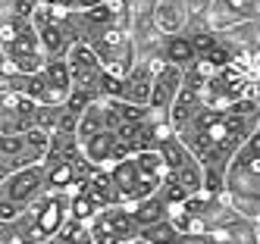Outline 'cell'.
<instances>
[{
    "mask_svg": "<svg viewBox=\"0 0 260 244\" xmlns=\"http://www.w3.org/2000/svg\"><path fill=\"white\" fill-rule=\"evenodd\" d=\"M260 131V100L245 97L226 107L204 103L191 122H185L176 135L191 147V154L204 163L207 194L226 191V176L235 154Z\"/></svg>",
    "mask_w": 260,
    "mask_h": 244,
    "instance_id": "6da1fadb",
    "label": "cell"
},
{
    "mask_svg": "<svg viewBox=\"0 0 260 244\" xmlns=\"http://www.w3.org/2000/svg\"><path fill=\"white\" fill-rule=\"evenodd\" d=\"M72 216V191H44L19 219L0 222V244H44L57 238Z\"/></svg>",
    "mask_w": 260,
    "mask_h": 244,
    "instance_id": "7a4b0ae2",
    "label": "cell"
},
{
    "mask_svg": "<svg viewBox=\"0 0 260 244\" xmlns=\"http://www.w3.org/2000/svg\"><path fill=\"white\" fill-rule=\"evenodd\" d=\"M110 172L116 179L122 203H138V200H147L160 191V185L170 176V166H166V157L160 150L151 147V150H138V154L113 163Z\"/></svg>",
    "mask_w": 260,
    "mask_h": 244,
    "instance_id": "3957f363",
    "label": "cell"
},
{
    "mask_svg": "<svg viewBox=\"0 0 260 244\" xmlns=\"http://www.w3.org/2000/svg\"><path fill=\"white\" fill-rule=\"evenodd\" d=\"M4 72H41L47 53L35 22L25 16H4Z\"/></svg>",
    "mask_w": 260,
    "mask_h": 244,
    "instance_id": "277c9868",
    "label": "cell"
},
{
    "mask_svg": "<svg viewBox=\"0 0 260 244\" xmlns=\"http://www.w3.org/2000/svg\"><path fill=\"white\" fill-rule=\"evenodd\" d=\"M50 144H53V135L44 128H28V131H19V135H0V176L44 163L50 154Z\"/></svg>",
    "mask_w": 260,
    "mask_h": 244,
    "instance_id": "5b68a950",
    "label": "cell"
},
{
    "mask_svg": "<svg viewBox=\"0 0 260 244\" xmlns=\"http://www.w3.org/2000/svg\"><path fill=\"white\" fill-rule=\"evenodd\" d=\"M66 63H69V72H72V94H76V97H88V100L107 97L110 72H107V66L101 63L98 50L91 44H72Z\"/></svg>",
    "mask_w": 260,
    "mask_h": 244,
    "instance_id": "8992f818",
    "label": "cell"
},
{
    "mask_svg": "<svg viewBox=\"0 0 260 244\" xmlns=\"http://www.w3.org/2000/svg\"><path fill=\"white\" fill-rule=\"evenodd\" d=\"M222 194L245 219H260V163H232Z\"/></svg>",
    "mask_w": 260,
    "mask_h": 244,
    "instance_id": "52a82bcc",
    "label": "cell"
},
{
    "mask_svg": "<svg viewBox=\"0 0 260 244\" xmlns=\"http://www.w3.org/2000/svg\"><path fill=\"white\" fill-rule=\"evenodd\" d=\"M25 97L38 103H66L72 97V72L66 60H47L41 72L25 75Z\"/></svg>",
    "mask_w": 260,
    "mask_h": 244,
    "instance_id": "ba28073f",
    "label": "cell"
},
{
    "mask_svg": "<svg viewBox=\"0 0 260 244\" xmlns=\"http://www.w3.org/2000/svg\"><path fill=\"white\" fill-rule=\"evenodd\" d=\"M91 225V238L94 244H128L141 238V225L132 213L128 203H116V206H104V210L88 222Z\"/></svg>",
    "mask_w": 260,
    "mask_h": 244,
    "instance_id": "9c48e42d",
    "label": "cell"
},
{
    "mask_svg": "<svg viewBox=\"0 0 260 244\" xmlns=\"http://www.w3.org/2000/svg\"><path fill=\"white\" fill-rule=\"evenodd\" d=\"M94 50L101 56V63L107 66V72L116 75V79H125V75L135 69V63L141 60V56H138V44L132 38V28H125V25H113L94 44Z\"/></svg>",
    "mask_w": 260,
    "mask_h": 244,
    "instance_id": "30bf717a",
    "label": "cell"
},
{
    "mask_svg": "<svg viewBox=\"0 0 260 244\" xmlns=\"http://www.w3.org/2000/svg\"><path fill=\"white\" fill-rule=\"evenodd\" d=\"M47 191V169L44 163H35L25 166L19 172H10V176H0V200H10V203H19L22 210Z\"/></svg>",
    "mask_w": 260,
    "mask_h": 244,
    "instance_id": "8fae6325",
    "label": "cell"
},
{
    "mask_svg": "<svg viewBox=\"0 0 260 244\" xmlns=\"http://www.w3.org/2000/svg\"><path fill=\"white\" fill-rule=\"evenodd\" d=\"M38 100L25 97V94L0 91V135H19V131L35 128L38 119Z\"/></svg>",
    "mask_w": 260,
    "mask_h": 244,
    "instance_id": "7c38bea8",
    "label": "cell"
},
{
    "mask_svg": "<svg viewBox=\"0 0 260 244\" xmlns=\"http://www.w3.org/2000/svg\"><path fill=\"white\" fill-rule=\"evenodd\" d=\"M185 88V66L179 63H160L157 66V79H154V91H151V110L170 119V110L176 103V97Z\"/></svg>",
    "mask_w": 260,
    "mask_h": 244,
    "instance_id": "4fadbf2b",
    "label": "cell"
},
{
    "mask_svg": "<svg viewBox=\"0 0 260 244\" xmlns=\"http://www.w3.org/2000/svg\"><path fill=\"white\" fill-rule=\"evenodd\" d=\"M157 66L154 60H138L135 69L125 75V79H119V94L116 97L128 100V103H144L151 107V91H154V79H157Z\"/></svg>",
    "mask_w": 260,
    "mask_h": 244,
    "instance_id": "5bb4252c",
    "label": "cell"
},
{
    "mask_svg": "<svg viewBox=\"0 0 260 244\" xmlns=\"http://www.w3.org/2000/svg\"><path fill=\"white\" fill-rule=\"evenodd\" d=\"M154 22L163 34H179L185 25L191 22V7L188 0H160V7L154 13Z\"/></svg>",
    "mask_w": 260,
    "mask_h": 244,
    "instance_id": "9a60e30c",
    "label": "cell"
},
{
    "mask_svg": "<svg viewBox=\"0 0 260 244\" xmlns=\"http://www.w3.org/2000/svg\"><path fill=\"white\" fill-rule=\"evenodd\" d=\"M82 191L94 197L101 203V210H104V206L122 203V194H119V188H116V179H113V172H110V166H101L98 172L82 185Z\"/></svg>",
    "mask_w": 260,
    "mask_h": 244,
    "instance_id": "2e32d148",
    "label": "cell"
},
{
    "mask_svg": "<svg viewBox=\"0 0 260 244\" xmlns=\"http://www.w3.org/2000/svg\"><path fill=\"white\" fill-rule=\"evenodd\" d=\"M163 60L166 63H179V66H191L198 60V47L191 41V34H166V47H163Z\"/></svg>",
    "mask_w": 260,
    "mask_h": 244,
    "instance_id": "e0dca14e",
    "label": "cell"
},
{
    "mask_svg": "<svg viewBox=\"0 0 260 244\" xmlns=\"http://www.w3.org/2000/svg\"><path fill=\"white\" fill-rule=\"evenodd\" d=\"M128 206H132V213H135L141 229H147V225H154L160 219H170V203H166L160 194L147 197V200H138V203H128Z\"/></svg>",
    "mask_w": 260,
    "mask_h": 244,
    "instance_id": "ac0fdd59",
    "label": "cell"
},
{
    "mask_svg": "<svg viewBox=\"0 0 260 244\" xmlns=\"http://www.w3.org/2000/svg\"><path fill=\"white\" fill-rule=\"evenodd\" d=\"M229 244H260V232H257V219H245L241 216L238 222H232L226 232H219Z\"/></svg>",
    "mask_w": 260,
    "mask_h": 244,
    "instance_id": "d6986e66",
    "label": "cell"
},
{
    "mask_svg": "<svg viewBox=\"0 0 260 244\" xmlns=\"http://www.w3.org/2000/svg\"><path fill=\"white\" fill-rule=\"evenodd\" d=\"M141 238L151 241V244H176L182 238V232L176 229L173 219H160L154 225H147V229H141Z\"/></svg>",
    "mask_w": 260,
    "mask_h": 244,
    "instance_id": "ffe728a7",
    "label": "cell"
},
{
    "mask_svg": "<svg viewBox=\"0 0 260 244\" xmlns=\"http://www.w3.org/2000/svg\"><path fill=\"white\" fill-rule=\"evenodd\" d=\"M101 213V203L91 197V194H85L82 188L79 191H72V219H82V222H91Z\"/></svg>",
    "mask_w": 260,
    "mask_h": 244,
    "instance_id": "44dd1931",
    "label": "cell"
},
{
    "mask_svg": "<svg viewBox=\"0 0 260 244\" xmlns=\"http://www.w3.org/2000/svg\"><path fill=\"white\" fill-rule=\"evenodd\" d=\"M160 0H132V25L135 22H154V13Z\"/></svg>",
    "mask_w": 260,
    "mask_h": 244,
    "instance_id": "7402d4cb",
    "label": "cell"
},
{
    "mask_svg": "<svg viewBox=\"0 0 260 244\" xmlns=\"http://www.w3.org/2000/svg\"><path fill=\"white\" fill-rule=\"evenodd\" d=\"M128 244H151V241H144V238H135V241H128Z\"/></svg>",
    "mask_w": 260,
    "mask_h": 244,
    "instance_id": "603a6c76",
    "label": "cell"
},
{
    "mask_svg": "<svg viewBox=\"0 0 260 244\" xmlns=\"http://www.w3.org/2000/svg\"><path fill=\"white\" fill-rule=\"evenodd\" d=\"M257 232H260V219H257Z\"/></svg>",
    "mask_w": 260,
    "mask_h": 244,
    "instance_id": "cb8c5ba5",
    "label": "cell"
}]
</instances>
